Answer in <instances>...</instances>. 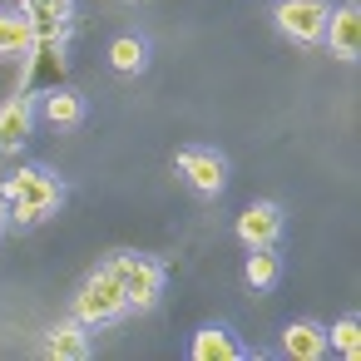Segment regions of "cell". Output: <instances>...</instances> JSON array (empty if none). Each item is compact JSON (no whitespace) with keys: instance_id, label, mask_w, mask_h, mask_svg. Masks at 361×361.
I'll use <instances>...</instances> for the list:
<instances>
[{"instance_id":"6da1fadb","label":"cell","mask_w":361,"mask_h":361,"mask_svg":"<svg viewBox=\"0 0 361 361\" xmlns=\"http://www.w3.org/2000/svg\"><path fill=\"white\" fill-rule=\"evenodd\" d=\"M119 287H124V297H129V307L134 312H149L154 302H159V292H164V267L154 262V257H139V252H119L109 267H104Z\"/></svg>"},{"instance_id":"7a4b0ae2","label":"cell","mask_w":361,"mask_h":361,"mask_svg":"<svg viewBox=\"0 0 361 361\" xmlns=\"http://www.w3.org/2000/svg\"><path fill=\"white\" fill-rule=\"evenodd\" d=\"M124 312H129V297H124V287H119L109 272H94V277L75 292V322H80V326H114Z\"/></svg>"},{"instance_id":"3957f363","label":"cell","mask_w":361,"mask_h":361,"mask_svg":"<svg viewBox=\"0 0 361 361\" xmlns=\"http://www.w3.org/2000/svg\"><path fill=\"white\" fill-rule=\"evenodd\" d=\"M60 198H65V188L45 169H20L16 178H6V188H0V203L6 208H35L40 218H50L60 208Z\"/></svg>"},{"instance_id":"277c9868","label":"cell","mask_w":361,"mask_h":361,"mask_svg":"<svg viewBox=\"0 0 361 361\" xmlns=\"http://www.w3.org/2000/svg\"><path fill=\"white\" fill-rule=\"evenodd\" d=\"M272 16H277V30H282L292 45H322L331 6H326V0H277Z\"/></svg>"},{"instance_id":"5b68a950","label":"cell","mask_w":361,"mask_h":361,"mask_svg":"<svg viewBox=\"0 0 361 361\" xmlns=\"http://www.w3.org/2000/svg\"><path fill=\"white\" fill-rule=\"evenodd\" d=\"M282 233V208L277 203H252L238 213V243L252 252V247H272Z\"/></svg>"},{"instance_id":"8992f818","label":"cell","mask_w":361,"mask_h":361,"mask_svg":"<svg viewBox=\"0 0 361 361\" xmlns=\"http://www.w3.org/2000/svg\"><path fill=\"white\" fill-rule=\"evenodd\" d=\"M322 45H326L336 60H356V55H361V11H356V6L331 11V16H326V35H322Z\"/></svg>"},{"instance_id":"52a82bcc","label":"cell","mask_w":361,"mask_h":361,"mask_svg":"<svg viewBox=\"0 0 361 361\" xmlns=\"http://www.w3.org/2000/svg\"><path fill=\"white\" fill-rule=\"evenodd\" d=\"M178 173H183L198 193H218V188L228 183L223 159H218V154H208V149H183V154H178Z\"/></svg>"},{"instance_id":"ba28073f","label":"cell","mask_w":361,"mask_h":361,"mask_svg":"<svg viewBox=\"0 0 361 361\" xmlns=\"http://www.w3.org/2000/svg\"><path fill=\"white\" fill-rule=\"evenodd\" d=\"M30 124H35V99L30 94H16L11 104H0V154H16L30 139Z\"/></svg>"},{"instance_id":"9c48e42d","label":"cell","mask_w":361,"mask_h":361,"mask_svg":"<svg viewBox=\"0 0 361 361\" xmlns=\"http://www.w3.org/2000/svg\"><path fill=\"white\" fill-rule=\"evenodd\" d=\"M65 16H70V0H30L25 20H30L35 45H60L65 40Z\"/></svg>"},{"instance_id":"30bf717a","label":"cell","mask_w":361,"mask_h":361,"mask_svg":"<svg viewBox=\"0 0 361 361\" xmlns=\"http://www.w3.org/2000/svg\"><path fill=\"white\" fill-rule=\"evenodd\" d=\"M282 346H287V356L292 361H322L331 346H326V331L317 326V322H287L282 326Z\"/></svg>"},{"instance_id":"8fae6325","label":"cell","mask_w":361,"mask_h":361,"mask_svg":"<svg viewBox=\"0 0 361 361\" xmlns=\"http://www.w3.org/2000/svg\"><path fill=\"white\" fill-rule=\"evenodd\" d=\"M45 356H55V361H85V356H90V326H80V322H60V326H50V336H45Z\"/></svg>"},{"instance_id":"7c38bea8","label":"cell","mask_w":361,"mask_h":361,"mask_svg":"<svg viewBox=\"0 0 361 361\" xmlns=\"http://www.w3.org/2000/svg\"><path fill=\"white\" fill-rule=\"evenodd\" d=\"M188 356H193V361H243V346L233 341L228 326H203V331H193Z\"/></svg>"},{"instance_id":"4fadbf2b","label":"cell","mask_w":361,"mask_h":361,"mask_svg":"<svg viewBox=\"0 0 361 361\" xmlns=\"http://www.w3.org/2000/svg\"><path fill=\"white\" fill-rule=\"evenodd\" d=\"M40 114H45L55 129H75V124L85 119V104H80V94H75V90H50V94H45V104H40Z\"/></svg>"},{"instance_id":"5bb4252c","label":"cell","mask_w":361,"mask_h":361,"mask_svg":"<svg viewBox=\"0 0 361 361\" xmlns=\"http://www.w3.org/2000/svg\"><path fill=\"white\" fill-rule=\"evenodd\" d=\"M30 45H35L30 20L16 11H0V55H30Z\"/></svg>"},{"instance_id":"9a60e30c","label":"cell","mask_w":361,"mask_h":361,"mask_svg":"<svg viewBox=\"0 0 361 361\" xmlns=\"http://www.w3.org/2000/svg\"><path fill=\"white\" fill-rule=\"evenodd\" d=\"M144 60H149V55H144V40H139V35H119V40L109 45V65H114L119 75H139Z\"/></svg>"},{"instance_id":"2e32d148","label":"cell","mask_w":361,"mask_h":361,"mask_svg":"<svg viewBox=\"0 0 361 361\" xmlns=\"http://www.w3.org/2000/svg\"><path fill=\"white\" fill-rule=\"evenodd\" d=\"M30 80L35 85H50L55 90V80H60V70H65V60H60V45H30Z\"/></svg>"},{"instance_id":"e0dca14e","label":"cell","mask_w":361,"mask_h":361,"mask_svg":"<svg viewBox=\"0 0 361 361\" xmlns=\"http://www.w3.org/2000/svg\"><path fill=\"white\" fill-rule=\"evenodd\" d=\"M326 346H336L346 361H356V356H361V322H356V317H341V322L326 331Z\"/></svg>"},{"instance_id":"ac0fdd59","label":"cell","mask_w":361,"mask_h":361,"mask_svg":"<svg viewBox=\"0 0 361 361\" xmlns=\"http://www.w3.org/2000/svg\"><path fill=\"white\" fill-rule=\"evenodd\" d=\"M247 282H252L257 292L277 282V257H272V247H252V257H247Z\"/></svg>"},{"instance_id":"d6986e66","label":"cell","mask_w":361,"mask_h":361,"mask_svg":"<svg viewBox=\"0 0 361 361\" xmlns=\"http://www.w3.org/2000/svg\"><path fill=\"white\" fill-rule=\"evenodd\" d=\"M6 223H11V208H6V203H0V233H6Z\"/></svg>"},{"instance_id":"ffe728a7","label":"cell","mask_w":361,"mask_h":361,"mask_svg":"<svg viewBox=\"0 0 361 361\" xmlns=\"http://www.w3.org/2000/svg\"><path fill=\"white\" fill-rule=\"evenodd\" d=\"M25 6H30V0H25Z\"/></svg>"}]
</instances>
